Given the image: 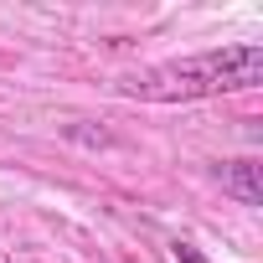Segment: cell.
Returning a JSON list of instances; mask_svg holds the SVG:
<instances>
[{"label": "cell", "mask_w": 263, "mask_h": 263, "mask_svg": "<svg viewBox=\"0 0 263 263\" xmlns=\"http://www.w3.org/2000/svg\"><path fill=\"white\" fill-rule=\"evenodd\" d=\"M171 258H176V263H206V258H201V253H196L191 242H181V237L171 242Z\"/></svg>", "instance_id": "cell-3"}, {"label": "cell", "mask_w": 263, "mask_h": 263, "mask_svg": "<svg viewBox=\"0 0 263 263\" xmlns=\"http://www.w3.org/2000/svg\"><path fill=\"white\" fill-rule=\"evenodd\" d=\"M263 83V47L237 42V47H212L196 57L160 62L140 78L119 83L124 98H145V103H191V98H217V93H248Z\"/></svg>", "instance_id": "cell-1"}, {"label": "cell", "mask_w": 263, "mask_h": 263, "mask_svg": "<svg viewBox=\"0 0 263 263\" xmlns=\"http://www.w3.org/2000/svg\"><path fill=\"white\" fill-rule=\"evenodd\" d=\"M258 176H263V165L248 160V155H242V160H227V165L217 171L222 191H227L237 206H263V181H258Z\"/></svg>", "instance_id": "cell-2"}]
</instances>
